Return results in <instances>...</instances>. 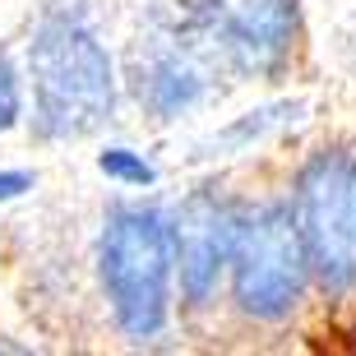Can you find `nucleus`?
Wrapping results in <instances>:
<instances>
[{
	"label": "nucleus",
	"mask_w": 356,
	"mask_h": 356,
	"mask_svg": "<svg viewBox=\"0 0 356 356\" xmlns=\"http://www.w3.org/2000/svg\"><path fill=\"white\" fill-rule=\"evenodd\" d=\"M92 172L106 190L120 195H148L167 185V162L158 158L153 144H134V139H97L92 144Z\"/></svg>",
	"instance_id": "1a4fd4ad"
},
{
	"label": "nucleus",
	"mask_w": 356,
	"mask_h": 356,
	"mask_svg": "<svg viewBox=\"0 0 356 356\" xmlns=\"http://www.w3.org/2000/svg\"><path fill=\"white\" fill-rule=\"evenodd\" d=\"M10 352H33V347H28V343H14V338H5V333H0V356H10Z\"/></svg>",
	"instance_id": "f8f14e48"
},
{
	"label": "nucleus",
	"mask_w": 356,
	"mask_h": 356,
	"mask_svg": "<svg viewBox=\"0 0 356 356\" xmlns=\"http://www.w3.org/2000/svg\"><path fill=\"white\" fill-rule=\"evenodd\" d=\"M28 134L38 148L97 144L130 111L125 51L97 0H38L19 28Z\"/></svg>",
	"instance_id": "f257e3e1"
},
{
	"label": "nucleus",
	"mask_w": 356,
	"mask_h": 356,
	"mask_svg": "<svg viewBox=\"0 0 356 356\" xmlns=\"http://www.w3.org/2000/svg\"><path fill=\"white\" fill-rule=\"evenodd\" d=\"M38 185H42L38 167H28V162H0V213L28 204V199L38 195Z\"/></svg>",
	"instance_id": "9b49d317"
},
{
	"label": "nucleus",
	"mask_w": 356,
	"mask_h": 356,
	"mask_svg": "<svg viewBox=\"0 0 356 356\" xmlns=\"http://www.w3.org/2000/svg\"><path fill=\"white\" fill-rule=\"evenodd\" d=\"M310 315H319V287L296 213H291L277 176L259 185L250 181L236 259H232V277H227L222 329L236 338H250V343H268V338L301 333Z\"/></svg>",
	"instance_id": "20e7f679"
},
{
	"label": "nucleus",
	"mask_w": 356,
	"mask_h": 356,
	"mask_svg": "<svg viewBox=\"0 0 356 356\" xmlns=\"http://www.w3.org/2000/svg\"><path fill=\"white\" fill-rule=\"evenodd\" d=\"M83 273L106 338L125 352H167L185 338L176 287V204L167 190H111L88 222Z\"/></svg>",
	"instance_id": "f03ea898"
},
{
	"label": "nucleus",
	"mask_w": 356,
	"mask_h": 356,
	"mask_svg": "<svg viewBox=\"0 0 356 356\" xmlns=\"http://www.w3.org/2000/svg\"><path fill=\"white\" fill-rule=\"evenodd\" d=\"M250 181L241 172H195L176 190V287H181V329L185 338H209L222 329L227 277L236 259V236L245 218Z\"/></svg>",
	"instance_id": "423d86ee"
},
{
	"label": "nucleus",
	"mask_w": 356,
	"mask_h": 356,
	"mask_svg": "<svg viewBox=\"0 0 356 356\" xmlns=\"http://www.w3.org/2000/svg\"><path fill=\"white\" fill-rule=\"evenodd\" d=\"M315 134V102L287 88H259V97L245 106H232L222 120H209L185 148L190 172H245L264 158H287L291 148Z\"/></svg>",
	"instance_id": "0eeeda50"
},
{
	"label": "nucleus",
	"mask_w": 356,
	"mask_h": 356,
	"mask_svg": "<svg viewBox=\"0 0 356 356\" xmlns=\"http://www.w3.org/2000/svg\"><path fill=\"white\" fill-rule=\"evenodd\" d=\"M232 0H144L120 38L125 102L153 134L209 120L236 92L227 65Z\"/></svg>",
	"instance_id": "7ed1b4c3"
},
{
	"label": "nucleus",
	"mask_w": 356,
	"mask_h": 356,
	"mask_svg": "<svg viewBox=\"0 0 356 356\" xmlns=\"http://www.w3.org/2000/svg\"><path fill=\"white\" fill-rule=\"evenodd\" d=\"M310 47L305 0H232L227 5V65L236 88H287Z\"/></svg>",
	"instance_id": "6e6552de"
},
{
	"label": "nucleus",
	"mask_w": 356,
	"mask_h": 356,
	"mask_svg": "<svg viewBox=\"0 0 356 356\" xmlns=\"http://www.w3.org/2000/svg\"><path fill=\"white\" fill-rule=\"evenodd\" d=\"M28 134V74L19 38H0V144Z\"/></svg>",
	"instance_id": "9d476101"
},
{
	"label": "nucleus",
	"mask_w": 356,
	"mask_h": 356,
	"mask_svg": "<svg viewBox=\"0 0 356 356\" xmlns=\"http://www.w3.org/2000/svg\"><path fill=\"white\" fill-rule=\"evenodd\" d=\"M319 287V315H356V139L315 130L277 162Z\"/></svg>",
	"instance_id": "39448f33"
}]
</instances>
